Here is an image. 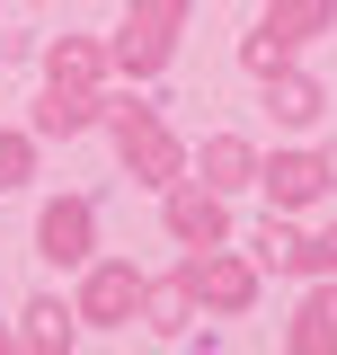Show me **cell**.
<instances>
[{"label": "cell", "instance_id": "cell-1", "mask_svg": "<svg viewBox=\"0 0 337 355\" xmlns=\"http://www.w3.org/2000/svg\"><path fill=\"white\" fill-rule=\"evenodd\" d=\"M98 133L116 142V169H125L133 187H151V196H160L168 178H187V133L142 98V80H125V89L107 80V89H98Z\"/></svg>", "mask_w": 337, "mask_h": 355}, {"label": "cell", "instance_id": "cell-2", "mask_svg": "<svg viewBox=\"0 0 337 355\" xmlns=\"http://www.w3.org/2000/svg\"><path fill=\"white\" fill-rule=\"evenodd\" d=\"M187 18H196V0H125V18L107 27V71L116 80H160L178 62Z\"/></svg>", "mask_w": 337, "mask_h": 355}, {"label": "cell", "instance_id": "cell-3", "mask_svg": "<svg viewBox=\"0 0 337 355\" xmlns=\"http://www.w3.org/2000/svg\"><path fill=\"white\" fill-rule=\"evenodd\" d=\"M320 36H337V0H266V9H257V27L240 36V71L266 80V71L302 62Z\"/></svg>", "mask_w": 337, "mask_h": 355}, {"label": "cell", "instance_id": "cell-4", "mask_svg": "<svg viewBox=\"0 0 337 355\" xmlns=\"http://www.w3.org/2000/svg\"><path fill=\"white\" fill-rule=\"evenodd\" d=\"M178 275H187V293H196L205 320H249L257 293H266V275L249 266V249H231V240H222V249H187Z\"/></svg>", "mask_w": 337, "mask_h": 355}, {"label": "cell", "instance_id": "cell-5", "mask_svg": "<svg viewBox=\"0 0 337 355\" xmlns=\"http://www.w3.org/2000/svg\"><path fill=\"white\" fill-rule=\"evenodd\" d=\"M80 293H71V320H80V338H125L133 329V302H142V266L133 258H80Z\"/></svg>", "mask_w": 337, "mask_h": 355}, {"label": "cell", "instance_id": "cell-6", "mask_svg": "<svg viewBox=\"0 0 337 355\" xmlns=\"http://www.w3.org/2000/svg\"><path fill=\"white\" fill-rule=\"evenodd\" d=\"M160 231L178 249H222L231 240V196H213L205 178H168L160 187Z\"/></svg>", "mask_w": 337, "mask_h": 355}, {"label": "cell", "instance_id": "cell-7", "mask_svg": "<svg viewBox=\"0 0 337 355\" xmlns=\"http://www.w3.org/2000/svg\"><path fill=\"white\" fill-rule=\"evenodd\" d=\"M36 258L53 266V275H71L80 258H98V196H53V205H36Z\"/></svg>", "mask_w": 337, "mask_h": 355}, {"label": "cell", "instance_id": "cell-8", "mask_svg": "<svg viewBox=\"0 0 337 355\" xmlns=\"http://www.w3.org/2000/svg\"><path fill=\"white\" fill-rule=\"evenodd\" d=\"M257 196H266V214H311L320 196H329V169H320V151H302V142H284V151H257Z\"/></svg>", "mask_w": 337, "mask_h": 355}, {"label": "cell", "instance_id": "cell-9", "mask_svg": "<svg viewBox=\"0 0 337 355\" xmlns=\"http://www.w3.org/2000/svg\"><path fill=\"white\" fill-rule=\"evenodd\" d=\"M257 89H266L257 107H266V125H275V133H311L320 116H329V80H320V71H302V62H284V71H266Z\"/></svg>", "mask_w": 337, "mask_h": 355}, {"label": "cell", "instance_id": "cell-10", "mask_svg": "<svg viewBox=\"0 0 337 355\" xmlns=\"http://www.w3.org/2000/svg\"><path fill=\"white\" fill-rule=\"evenodd\" d=\"M187 178H205L213 196H249L257 142H249V133H205V142H187Z\"/></svg>", "mask_w": 337, "mask_h": 355}, {"label": "cell", "instance_id": "cell-11", "mask_svg": "<svg viewBox=\"0 0 337 355\" xmlns=\"http://www.w3.org/2000/svg\"><path fill=\"white\" fill-rule=\"evenodd\" d=\"M133 320H142L160 347H187V329H196L205 311H196V293H187V275L168 266V275H142V302H133Z\"/></svg>", "mask_w": 337, "mask_h": 355}, {"label": "cell", "instance_id": "cell-12", "mask_svg": "<svg viewBox=\"0 0 337 355\" xmlns=\"http://www.w3.org/2000/svg\"><path fill=\"white\" fill-rule=\"evenodd\" d=\"M9 347H18V355H71V347H80V320H71V302H62V293L18 302V320H9Z\"/></svg>", "mask_w": 337, "mask_h": 355}, {"label": "cell", "instance_id": "cell-13", "mask_svg": "<svg viewBox=\"0 0 337 355\" xmlns=\"http://www.w3.org/2000/svg\"><path fill=\"white\" fill-rule=\"evenodd\" d=\"M27 133H36V142H80V133H98V89H62V80H44V89H36V107H27Z\"/></svg>", "mask_w": 337, "mask_h": 355}, {"label": "cell", "instance_id": "cell-14", "mask_svg": "<svg viewBox=\"0 0 337 355\" xmlns=\"http://www.w3.org/2000/svg\"><path fill=\"white\" fill-rule=\"evenodd\" d=\"M284 355H337V275H311L302 311L284 320Z\"/></svg>", "mask_w": 337, "mask_h": 355}, {"label": "cell", "instance_id": "cell-15", "mask_svg": "<svg viewBox=\"0 0 337 355\" xmlns=\"http://www.w3.org/2000/svg\"><path fill=\"white\" fill-rule=\"evenodd\" d=\"M36 62H44V80H62V89H107L116 80L107 71V36H53Z\"/></svg>", "mask_w": 337, "mask_h": 355}, {"label": "cell", "instance_id": "cell-16", "mask_svg": "<svg viewBox=\"0 0 337 355\" xmlns=\"http://www.w3.org/2000/svg\"><path fill=\"white\" fill-rule=\"evenodd\" d=\"M249 266L257 275H302V214H266L249 231Z\"/></svg>", "mask_w": 337, "mask_h": 355}, {"label": "cell", "instance_id": "cell-17", "mask_svg": "<svg viewBox=\"0 0 337 355\" xmlns=\"http://www.w3.org/2000/svg\"><path fill=\"white\" fill-rule=\"evenodd\" d=\"M36 160H44V142L27 125H0V196H18V187H36Z\"/></svg>", "mask_w": 337, "mask_h": 355}, {"label": "cell", "instance_id": "cell-18", "mask_svg": "<svg viewBox=\"0 0 337 355\" xmlns=\"http://www.w3.org/2000/svg\"><path fill=\"white\" fill-rule=\"evenodd\" d=\"M302 275H337V222L302 231Z\"/></svg>", "mask_w": 337, "mask_h": 355}, {"label": "cell", "instance_id": "cell-19", "mask_svg": "<svg viewBox=\"0 0 337 355\" xmlns=\"http://www.w3.org/2000/svg\"><path fill=\"white\" fill-rule=\"evenodd\" d=\"M320 169H329V196H337V142H329V151H320Z\"/></svg>", "mask_w": 337, "mask_h": 355}, {"label": "cell", "instance_id": "cell-20", "mask_svg": "<svg viewBox=\"0 0 337 355\" xmlns=\"http://www.w3.org/2000/svg\"><path fill=\"white\" fill-rule=\"evenodd\" d=\"M0 355H18V347H9V320H0Z\"/></svg>", "mask_w": 337, "mask_h": 355}, {"label": "cell", "instance_id": "cell-21", "mask_svg": "<svg viewBox=\"0 0 337 355\" xmlns=\"http://www.w3.org/2000/svg\"><path fill=\"white\" fill-rule=\"evenodd\" d=\"M0 311H9V293H0Z\"/></svg>", "mask_w": 337, "mask_h": 355}, {"label": "cell", "instance_id": "cell-22", "mask_svg": "<svg viewBox=\"0 0 337 355\" xmlns=\"http://www.w3.org/2000/svg\"><path fill=\"white\" fill-rule=\"evenodd\" d=\"M27 9H44V0H27Z\"/></svg>", "mask_w": 337, "mask_h": 355}]
</instances>
